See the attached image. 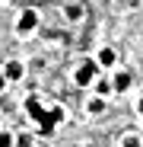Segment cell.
<instances>
[{
	"label": "cell",
	"instance_id": "cell-1",
	"mask_svg": "<svg viewBox=\"0 0 143 147\" xmlns=\"http://www.w3.org/2000/svg\"><path fill=\"white\" fill-rule=\"evenodd\" d=\"M26 112L38 121V125H41V134H51L54 131V125H51V121H48V112L41 109V102L35 99V96H29V99H26Z\"/></svg>",
	"mask_w": 143,
	"mask_h": 147
},
{
	"label": "cell",
	"instance_id": "cell-2",
	"mask_svg": "<svg viewBox=\"0 0 143 147\" xmlns=\"http://www.w3.org/2000/svg\"><path fill=\"white\" fill-rule=\"evenodd\" d=\"M92 77H95V64H92V61H83V67L76 70V83H80V86H89Z\"/></svg>",
	"mask_w": 143,
	"mask_h": 147
},
{
	"label": "cell",
	"instance_id": "cell-3",
	"mask_svg": "<svg viewBox=\"0 0 143 147\" xmlns=\"http://www.w3.org/2000/svg\"><path fill=\"white\" fill-rule=\"evenodd\" d=\"M35 26H38V16H35V10H26V13L19 16V22H16V29H19V32H32Z\"/></svg>",
	"mask_w": 143,
	"mask_h": 147
},
{
	"label": "cell",
	"instance_id": "cell-4",
	"mask_svg": "<svg viewBox=\"0 0 143 147\" xmlns=\"http://www.w3.org/2000/svg\"><path fill=\"white\" fill-rule=\"evenodd\" d=\"M22 77V64L19 61H10L7 64V74H3V80H19Z\"/></svg>",
	"mask_w": 143,
	"mask_h": 147
},
{
	"label": "cell",
	"instance_id": "cell-5",
	"mask_svg": "<svg viewBox=\"0 0 143 147\" xmlns=\"http://www.w3.org/2000/svg\"><path fill=\"white\" fill-rule=\"evenodd\" d=\"M127 86H130V74H127V70H121V74H118V77H114L111 90H127Z\"/></svg>",
	"mask_w": 143,
	"mask_h": 147
},
{
	"label": "cell",
	"instance_id": "cell-6",
	"mask_svg": "<svg viewBox=\"0 0 143 147\" xmlns=\"http://www.w3.org/2000/svg\"><path fill=\"white\" fill-rule=\"evenodd\" d=\"M99 64H105V67L114 64V51H111V48H102V51H99Z\"/></svg>",
	"mask_w": 143,
	"mask_h": 147
},
{
	"label": "cell",
	"instance_id": "cell-7",
	"mask_svg": "<svg viewBox=\"0 0 143 147\" xmlns=\"http://www.w3.org/2000/svg\"><path fill=\"white\" fill-rule=\"evenodd\" d=\"M61 118H64V109H61V106H54V109H48V121H51V125H57Z\"/></svg>",
	"mask_w": 143,
	"mask_h": 147
},
{
	"label": "cell",
	"instance_id": "cell-8",
	"mask_svg": "<svg viewBox=\"0 0 143 147\" xmlns=\"http://www.w3.org/2000/svg\"><path fill=\"white\" fill-rule=\"evenodd\" d=\"M95 90H99V99H105V96L111 93V83H108V80H99V86H95Z\"/></svg>",
	"mask_w": 143,
	"mask_h": 147
},
{
	"label": "cell",
	"instance_id": "cell-9",
	"mask_svg": "<svg viewBox=\"0 0 143 147\" xmlns=\"http://www.w3.org/2000/svg\"><path fill=\"white\" fill-rule=\"evenodd\" d=\"M102 109H105V99H99V96L89 99V112H102Z\"/></svg>",
	"mask_w": 143,
	"mask_h": 147
},
{
	"label": "cell",
	"instance_id": "cell-10",
	"mask_svg": "<svg viewBox=\"0 0 143 147\" xmlns=\"http://www.w3.org/2000/svg\"><path fill=\"white\" fill-rule=\"evenodd\" d=\"M80 16H83V10H80L76 3H73V7H67V19H73V22H76Z\"/></svg>",
	"mask_w": 143,
	"mask_h": 147
},
{
	"label": "cell",
	"instance_id": "cell-11",
	"mask_svg": "<svg viewBox=\"0 0 143 147\" xmlns=\"http://www.w3.org/2000/svg\"><path fill=\"white\" fill-rule=\"evenodd\" d=\"M0 147H13V138L7 131H0Z\"/></svg>",
	"mask_w": 143,
	"mask_h": 147
},
{
	"label": "cell",
	"instance_id": "cell-12",
	"mask_svg": "<svg viewBox=\"0 0 143 147\" xmlns=\"http://www.w3.org/2000/svg\"><path fill=\"white\" fill-rule=\"evenodd\" d=\"M124 147H140V141H137V138H127V141H124Z\"/></svg>",
	"mask_w": 143,
	"mask_h": 147
},
{
	"label": "cell",
	"instance_id": "cell-13",
	"mask_svg": "<svg viewBox=\"0 0 143 147\" xmlns=\"http://www.w3.org/2000/svg\"><path fill=\"white\" fill-rule=\"evenodd\" d=\"M137 112H140V115H143V99H140V106H137Z\"/></svg>",
	"mask_w": 143,
	"mask_h": 147
},
{
	"label": "cell",
	"instance_id": "cell-14",
	"mask_svg": "<svg viewBox=\"0 0 143 147\" xmlns=\"http://www.w3.org/2000/svg\"><path fill=\"white\" fill-rule=\"evenodd\" d=\"M3 83H7V80H3V74H0V90H3Z\"/></svg>",
	"mask_w": 143,
	"mask_h": 147
}]
</instances>
